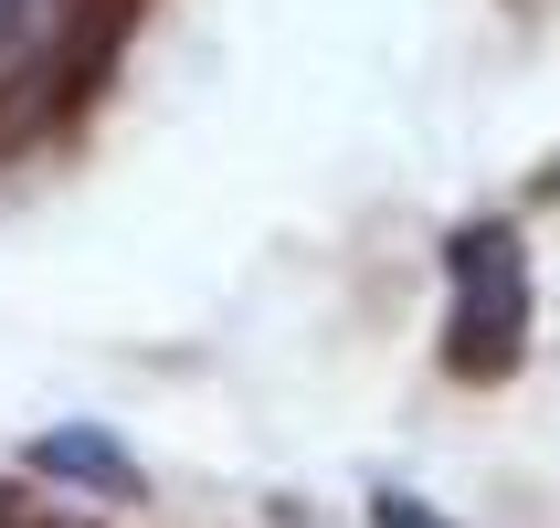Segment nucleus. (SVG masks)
Returning a JSON list of instances; mask_svg holds the SVG:
<instances>
[{
    "label": "nucleus",
    "instance_id": "1",
    "mask_svg": "<svg viewBox=\"0 0 560 528\" xmlns=\"http://www.w3.org/2000/svg\"><path fill=\"white\" fill-rule=\"evenodd\" d=\"M518 339H529V254H518V233L487 222L455 244V371L466 380L518 371Z\"/></svg>",
    "mask_w": 560,
    "mask_h": 528
},
{
    "label": "nucleus",
    "instance_id": "2",
    "mask_svg": "<svg viewBox=\"0 0 560 528\" xmlns=\"http://www.w3.org/2000/svg\"><path fill=\"white\" fill-rule=\"evenodd\" d=\"M43 466H54V476H95V486H127V455H117V444H95V434H54V444H43Z\"/></svg>",
    "mask_w": 560,
    "mask_h": 528
},
{
    "label": "nucleus",
    "instance_id": "3",
    "mask_svg": "<svg viewBox=\"0 0 560 528\" xmlns=\"http://www.w3.org/2000/svg\"><path fill=\"white\" fill-rule=\"evenodd\" d=\"M381 528H434V518H423L412 497H381Z\"/></svg>",
    "mask_w": 560,
    "mask_h": 528
}]
</instances>
